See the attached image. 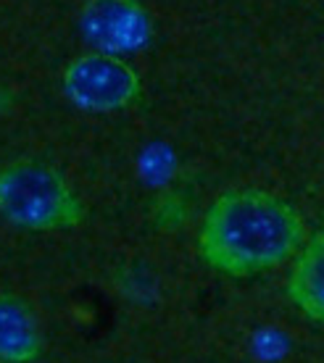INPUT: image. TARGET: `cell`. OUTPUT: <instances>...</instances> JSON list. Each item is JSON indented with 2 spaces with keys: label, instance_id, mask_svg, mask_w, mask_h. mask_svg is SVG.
<instances>
[{
  "label": "cell",
  "instance_id": "cell-1",
  "mask_svg": "<svg viewBox=\"0 0 324 363\" xmlns=\"http://www.w3.org/2000/svg\"><path fill=\"white\" fill-rule=\"evenodd\" d=\"M306 242L296 206L266 190H230L208 206L200 221L198 253L227 277H253L288 264Z\"/></svg>",
  "mask_w": 324,
  "mask_h": 363
},
{
  "label": "cell",
  "instance_id": "cell-2",
  "mask_svg": "<svg viewBox=\"0 0 324 363\" xmlns=\"http://www.w3.org/2000/svg\"><path fill=\"white\" fill-rule=\"evenodd\" d=\"M85 203L58 169L35 158L0 166V216L32 232H63L85 221Z\"/></svg>",
  "mask_w": 324,
  "mask_h": 363
},
{
  "label": "cell",
  "instance_id": "cell-3",
  "mask_svg": "<svg viewBox=\"0 0 324 363\" xmlns=\"http://www.w3.org/2000/svg\"><path fill=\"white\" fill-rule=\"evenodd\" d=\"M61 84L77 108L92 113L129 108L143 90L140 74L124 58L111 53H85L63 69Z\"/></svg>",
  "mask_w": 324,
  "mask_h": 363
},
{
  "label": "cell",
  "instance_id": "cell-4",
  "mask_svg": "<svg viewBox=\"0 0 324 363\" xmlns=\"http://www.w3.org/2000/svg\"><path fill=\"white\" fill-rule=\"evenodd\" d=\"M82 37L100 53H135L153 37L143 0H87L80 13Z\"/></svg>",
  "mask_w": 324,
  "mask_h": 363
},
{
  "label": "cell",
  "instance_id": "cell-5",
  "mask_svg": "<svg viewBox=\"0 0 324 363\" xmlns=\"http://www.w3.org/2000/svg\"><path fill=\"white\" fill-rule=\"evenodd\" d=\"M43 353V332L21 295L0 292V361L29 363Z\"/></svg>",
  "mask_w": 324,
  "mask_h": 363
},
{
  "label": "cell",
  "instance_id": "cell-6",
  "mask_svg": "<svg viewBox=\"0 0 324 363\" xmlns=\"http://www.w3.org/2000/svg\"><path fill=\"white\" fill-rule=\"evenodd\" d=\"M288 298L301 313L324 327V232H316L298 250L288 277Z\"/></svg>",
  "mask_w": 324,
  "mask_h": 363
},
{
  "label": "cell",
  "instance_id": "cell-7",
  "mask_svg": "<svg viewBox=\"0 0 324 363\" xmlns=\"http://www.w3.org/2000/svg\"><path fill=\"white\" fill-rule=\"evenodd\" d=\"M0 363H6V361H0Z\"/></svg>",
  "mask_w": 324,
  "mask_h": 363
}]
</instances>
